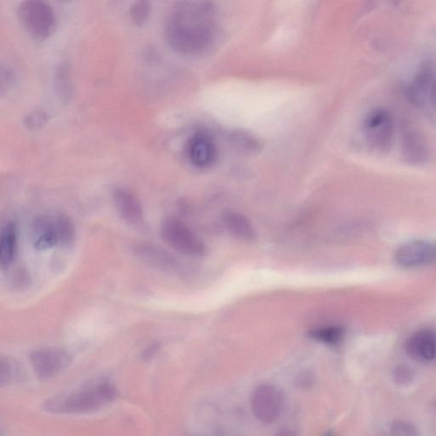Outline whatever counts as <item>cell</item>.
Here are the masks:
<instances>
[{
  "label": "cell",
  "mask_w": 436,
  "mask_h": 436,
  "mask_svg": "<svg viewBox=\"0 0 436 436\" xmlns=\"http://www.w3.org/2000/svg\"><path fill=\"white\" fill-rule=\"evenodd\" d=\"M217 35V12L211 3L178 2L166 17V40L179 54L204 53L212 46Z\"/></svg>",
  "instance_id": "1"
},
{
  "label": "cell",
  "mask_w": 436,
  "mask_h": 436,
  "mask_svg": "<svg viewBox=\"0 0 436 436\" xmlns=\"http://www.w3.org/2000/svg\"><path fill=\"white\" fill-rule=\"evenodd\" d=\"M116 394V390L110 383H99L76 392L48 399L43 408L51 413L76 415L102 408L113 401Z\"/></svg>",
  "instance_id": "2"
},
{
  "label": "cell",
  "mask_w": 436,
  "mask_h": 436,
  "mask_svg": "<svg viewBox=\"0 0 436 436\" xmlns=\"http://www.w3.org/2000/svg\"><path fill=\"white\" fill-rule=\"evenodd\" d=\"M17 15L33 39L44 40L54 33L57 19L49 3L39 0H27L19 3Z\"/></svg>",
  "instance_id": "3"
},
{
  "label": "cell",
  "mask_w": 436,
  "mask_h": 436,
  "mask_svg": "<svg viewBox=\"0 0 436 436\" xmlns=\"http://www.w3.org/2000/svg\"><path fill=\"white\" fill-rule=\"evenodd\" d=\"M162 236L167 245L182 254L190 256L206 254L207 247L203 241L180 219L166 218L162 223Z\"/></svg>",
  "instance_id": "4"
},
{
  "label": "cell",
  "mask_w": 436,
  "mask_h": 436,
  "mask_svg": "<svg viewBox=\"0 0 436 436\" xmlns=\"http://www.w3.org/2000/svg\"><path fill=\"white\" fill-rule=\"evenodd\" d=\"M364 130L367 143L375 150L385 152L392 146L396 125L389 111H372L365 119Z\"/></svg>",
  "instance_id": "5"
},
{
  "label": "cell",
  "mask_w": 436,
  "mask_h": 436,
  "mask_svg": "<svg viewBox=\"0 0 436 436\" xmlns=\"http://www.w3.org/2000/svg\"><path fill=\"white\" fill-rule=\"evenodd\" d=\"M253 415L260 422L270 424L277 419L283 407V396L277 387L261 385L252 394Z\"/></svg>",
  "instance_id": "6"
},
{
  "label": "cell",
  "mask_w": 436,
  "mask_h": 436,
  "mask_svg": "<svg viewBox=\"0 0 436 436\" xmlns=\"http://www.w3.org/2000/svg\"><path fill=\"white\" fill-rule=\"evenodd\" d=\"M30 361L37 376L46 380L69 367L72 363V357L65 350L46 348L33 351L30 356Z\"/></svg>",
  "instance_id": "7"
},
{
  "label": "cell",
  "mask_w": 436,
  "mask_h": 436,
  "mask_svg": "<svg viewBox=\"0 0 436 436\" xmlns=\"http://www.w3.org/2000/svg\"><path fill=\"white\" fill-rule=\"evenodd\" d=\"M396 263L407 268L431 265L436 263V243L415 241L401 245L396 253Z\"/></svg>",
  "instance_id": "8"
},
{
  "label": "cell",
  "mask_w": 436,
  "mask_h": 436,
  "mask_svg": "<svg viewBox=\"0 0 436 436\" xmlns=\"http://www.w3.org/2000/svg\"><path fill=\"white\" fill-rule=\"evenodd\" d=\"M188 159L197 168H207L215 162L217 148L207 132H197L190 137L186 147Z\"/></svg>",
  "instance_id": "9"
},
{
  "label": "cell",
  "mask_w": 436,
  "mask_h": 436,
  "mask_svg": "<svg viewBox=\"0 0 436 436\" xmlns=\"http://www.w3.org/2000/svg\"><path fill=\"white\" fill-rule=\"evenodd\" d=\"M405 350L417 363H430L436 358V331L423 329L416 331L405 342Z\"/></svg>",
  "instance_id": "10"
},
{
  "label": "cell",
  "mask_w": 436,
  "mask_h": 436,
  "mask_svg": "<svg viewBox=\"0 0 436 436\" xmlns=\"http://www.w3.org/2000/svg\"><path fill=\"white\" fill-rule=\"evenodd\" d=\"M113 198L119 215L126 223L132 225H139L143 222V207L137 197L129 189L114 188Z\"/></svg>",
  "instance_id": "11"
},
{
  "label": "cell",
  "mask_w": 436,
  "mask_h": 436,
  "mask_svg": "<svg viewBox=\"0 0 436 436\" xmlns=\"http://www.w3.org/2000/svg\"><path fill=\"white\" fill-rule=\"evenodd\" d=\"M401 156L410 165H423L428 159V147L424 137L417 130L408 129L401 136Z\"/></svg>",
  "instance_id": "12"
},
{
  "label": "cell",
  "mask_w": 436,
  "mask_h": 436,
  "mask_svg": "<svg viewBox=\"0 0 436 436\" xmlns=\"http://www.w3.org/2000/svg\"><path fill=\"white\" fill-rule=\"evenodd\" d=\"M31 237L33 247L41 251L61 245L57 222L51 218L36 219L32 225Z\"/></svg>",
  "instance_id": "13"
},
{
  "label": "cell",
  "mask_w": 436,
  "mask_h": 436,
  "mask_svg": "<svg viewBox=\"0 0 436 436\" xmlns=\"http://www.w3.org/2000/svg\"><path fill=\"white\" fill-rule=\"evenodd\" d=\"M223 223L228 232L243 241H254L256 232L250 220L244 215L236 211H225L223 214Z\"/></svg>",
  "instance_id": "14"
},
{
  "label": "cell",
  "mask_w": 436,
  "mask_h": 436,
  "mask_svg": "<svg viewBox=\"0 0 436 436\" xmlns=\"http://www.w3.org/2000/svg\"><path fill=\"white\" fill-rule=\"evenodd\" d=\"M17 249V229L16 223H7L2 229L0 238V263L3 268L13 263Z\"/></svg>",
  "instance_id": "15"
},
{
  "label": "cell",
  "mask_w": 436,
  "mask_h": 436,
  "mask_svg": "<svg viewBox=\"0 0 436 436\" xmlns=\"http://www.w3.org/2000/svg\"><path fill=\"white\" fill-rule=\"evenodd\" d=\"M434 80L433 69L428 64L423 65L417 73L412 84L408 89L409 98L415 103H422L426 89H430L432 81Z\"/></svg>",
  "instance_id": "16"
},
{
  "label": "cell",
  "mask_w": 436,
  "mask_h": 436,
  "mask_svg": "<svg viewBox=\"0 0 436 436\" xmlns=\"http://www.w3.org/2000/svg\"><path fill=\"white\" fill-rule=\"evenodd\" d=\"M344 328L338 326L318 328L311 333L312 338L331 345L338 344L344 338Z\"/></svg>",
  "instance_id": "17"
},
{
  "label": "cell",
  "mask_w": 436,
  "mask_h": 436,
  "mask_svg": "<svg viewBox=\"0 0 436 436\" xmlns=\"http://www.w3.org/2000/svg\"><path fill=\"white\" fill-rule=\"evenodd\" d=\"M151 14V3L148 1L134 2L130 8V16L137 26H143Z\"/></svg>",
  "instance_id": "18"
},
{
  "label": "cell",
  "mask_w": 436,
  "mask_h": 436,
  "mask_svg": "<svg viewBox=\"0 0 436 436\" xmlns=\"http://www.w3.org/2000/svg\"><path fill=\"white\" fill-rule=\"evenodd\" d=\"M1 385H9L10 383L20 381L21 380V372L19 367L8 360H2L1 361Z\"/></svg>",
  "instance_id": "19"
},
{
  "label": "cell",
  "mask_w": 436,
  "mask_h": 436,
  "mask_svg": "<svg viewBox=\"0 0 436 436\" xmlns=\"http://www.w3.org/2000/svg\"><path fill=\"white\" fill-rule=\"evenodd\" d=\"M57 222L60 243L67 245L72 242L74 238V227L72 222L65 216L60 215L55 218Z\"/></svg>",
  "instance_id": "20"
},
{
  "label": "cell",
  "mask_w": 436,
  "mask_h": 436,
  "mask_svg": "<svg viewBox=\"0 0 436 436\" xmlns=\"http://www.w3.org/2000/svg\"><path fill=\"white\" fill-rule=\"evenodd\" d=\"M390 436H420L419 430L407 420H397L390 428Z\"/></svg>",
  "instance_id": "21"
},
{
  "label": "cell",
  "mask_w": 436,
  "mask_h": 436,
  "mask_svg": "<svg viewBox=\"0 0 436 436\" xmlns=\"http://www.w3.org/2000/svg\"><path fill=\"white\" fill-rule=\"evenodd\" d=\"M48 121V115L42 111H33L24 119L26 128L30 130H37L42 128Z\"/></svg>",
  "instance_id": "22"
},
{
  "label": "cell",
  "mask_w": 436,
  "mask_h": 436,
  "mask_svg": "<svg viewBox=\"0 0 436 436\" xmlns=\"http://www.w3.org/2000/svg\"><path fill=\"white\" fill-rule=\"evenodd\" d=\"M394 382L400 385H408L415 378V374L411 368L401 365L394 369L393 374Z\"/></svg>",
  "instance_id": "23"
},
{
  "label": "cell",
  "mask_w": 436,
  "mask_h": 436,
  "mask_svg": "<svg viewBox=\"0 0 436 436\" xmlns=\"http://www.w3.org/2000/svg\"><path fill=\"white\" fill-rule=\"evenodd\" d=\"M315 383V375L311 372L304 371L298 374L296 379V385L301 390H308Z\"/></svg>",
  "instance_id": "24"
},
{
  "label": "cell",
  "mask_w": 436,
  "mask_h": 436,
  "mask_svg": "<svg viewBox=\"0 0 436 436\" xmlns=\"http://www.w3.org/2000/svg\"><path fill=\"white\" fill-rule=\"evenodd\" d=\"M428 92H430L431 103L433 104V106L436 109V78L432 81L430 89H428Z\"/></svg>",
  "instance_id": "25"
},
{
  "label": "cell",
  "mask_w": 436,
  "mask_h": 436,
  "mask_svg": "<svg viewBox=\"0 0 436 436\" xmlns=\"http://www.w3.org/2000/svg\"><path fill=\"white\" fill-rule=\"evenodd\" d=\"M274 436H296L292 430H281L277 432Z\"/></svg>",
  "instance_id": "26"
},
{
  "label": "cell",
  "mask_w": 436,
  "mask_h": 436,
  "mask_svg": "<svg viewBox=\"0 0 436 436\" xmlns=\"http://www.w3.org/2000/svg\"><path fill=\"white\" fill-rule=\"evenodd\" d=\"M323 436H336L335 435V434L333 433V431H328L326 432V433L325 435H324Z\"/></svg>",
  "instance_id": "27"
}]
</instances>
